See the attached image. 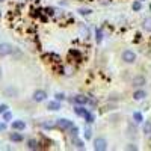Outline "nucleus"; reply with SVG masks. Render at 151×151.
<instances>
[{
  "mask_svg": "<svg viewBox=\"0 0 151 151\" xmlns=\"http://www.w3.org/2000/svg\"><path fill=\"white\" fill-rule=\"evenodd\" d=\"M122 60L125 64H133V62H136V53L132 50H125L122 53Z\"/></svg>",
  "mask_w": 151,
  "mask_h": 151,
  "instance_id": "obj_1",
  "label": "nucleus"
},
{
  "mask_svg": "<svg viewBox=\"0 0 151 151\" xmlns=\"http://www.w3.org/2000/svg\"><path fill=\"white\" fill-rule=\"evenodd\" d=\"M58 127L60 130H73L74 129V124L70 121V119H58Z\"/></svg>",
  "mask_w": 151,
  "mask_h": 151,
  "instance_id": "obj_2",
  "label": "nucleus"
},
{
  "mask_svg": "<svg viewBox=\"0 0 151 151\" xmlns=\"http://www.w3.org/2000/svg\"><path fill=\"white\" fill-rule=\"evenodd\" d=\"M106 148H107L106 139H103V137H97V139L94 141V150H97V151H104Z\"/></svg>",
  "mask_w": 151,
  "mask_h": 151,
  "instance_id": "obj_3",
  "label": "nucleus"
},
{
  "mask_svg": "<svg viewBox=\"0 0 151 151\" xmlns=\"http://www.w3.org/2000/svg\"><path fill=\"white\" fill-rule=\"evenodd\" d=\"M12 52H14V48H12L11 44H8V42H2V44H0V56H8Z\"/></svg>",
  "mask_w": 151,
  "mask_h": 151,
  "instance_id": "obj_4",
  "label": "nucleus"
},
{
  "mask_svg": "<svg viewBox=\"0 0 151 151\" xmlns=\"http://www.w3.org/2000/svg\"><path fill=\"white\" fill-rule=\"evenodd\" d=\"M45 98H47L45 91L38 89V91H35V92H33V101H36V103H41V101H44Z\"/></svg>",
  "mask_w": 151,
  "mask_h": 151,
  "instance_id": "obj_5",
  "label": "nucleus"
},
{
  "mask_svg": "<svg viewBox=\"0 0 151 151\" xmlns=\"http://www.w3.org/2000/svg\"><path fill=\"white\" fill-rule=\"evenodd\" d=\"M5 95L9 97V98H15V97L18 95V91L15 89L14 86H8L6 89H5Z\"/></svg>",
  "mask_w": 151,
  "mask_h": 151,
  "instance_id": "obj_6",
  "label": "nucleus"
},
{
  "mask_svg": "<svg viewBox=\"0 0 151 151\" xmlns=\"http://www.w3.org/2000/svg\"><path fill=\"white\" fill-rule=\"evenodd\" d=\"M144 85H145V77H144V76H136V77L133 79V86L141 88Z\"/></svg>",
  "mask_w": 151,
  "mask_h": 151,
  "instance_id": "obj_7",
  "label": "nucleus"
},
{
  "mask_svg": "<svg viewBox=\"0 0 151 151\" xmlns=\"http://www.w3.org/2000/svg\"><path fill=\"white\" fill-rule=\"evenodd\" d=\"M12 129L14 130H24L26 129V122L24 121H14L12 122Z\"/></svg>",
  "mask_w": 151,
  "mask_h": 151,
  "instance_id": "obj_8",
  "label": "nucleus"
},
{
  "mask_svg": "<svg viewBox=\"0 0 151 151\" xmlns=\"http://www.w3.org/2000/svg\"><path fill=\"white\" fill-rule=\"evenodd\" d=\"M74 103H77V104H86L88 103V97H85V95H76L74 97Z\"/></svg>",
  "mask_w": 151,
  "mask_h": 151,
  "instance_id": "obj_9",
  "label": "nucleus"
},
{
  "mask_svg": "<svg viewBox=\"0 0 151 151\" xmlns=\"http://www.w3.org/2000/svg\"><path fill=\"white\" fill-rule=\"evenodd\" d=\"M74 112H76V115H79V116H88V115H89V112H88L86 109H83V107H76L74 109Z\"/></svg>",
  "mask_w": 151,
  "mask_h": 151,
  "instance_id": "obj_10",
  "label": "nucleus"
},
{
  "mask_svg": "<svg viewBox=\"0 0 151 151\" xmlns=\"http://www.w3.org/2000/svg\"><path fill=\"white\" fill-rule=\"evenodd\" d=\"M9 139H11L12 142H21V141H23V134H20V133H11Z\"/></svg>",
  "mask_w": 151,
  "mask_h": 151,
  "instance_id": "obj_11",
  "label": "nucleus"
},
{
  "mask_svg": "<svg viewBox=\"0 0 151 151\" xmlns=\"http://www.w3.org/2000/svg\"><path fill=\"white\" fill-rule=\"evenodd\" d=\"M145 97H147V92H145V91H136V92L133 94V98L137 100V101H139V100H144Z\"/></svg>",
  "mask_w": 151,
  "mask_h": 151,
  "instance_id": "obj_12",
  "label": "nucleus"
},
{
  "mask_svg": "<svg viewBox=\"0 0 151 151\" xmlns=\"http://www.w3.org/2000/svg\"><path fill=\"white\" fill-rule=\"evenodd\" d=\"M27 148L29 150H38V148H40V144H38L35 139H29L27 141Z\"/></svg>",
  "mask_w": 151,
  "mask_h": 151,
  "instance_id": "obj_13",
  "label": "nucleus"
},
{
  "mask_svg": "<svg viewBox=\"0 0 151 151\" xmlns=\"http://www.w3.org/2000/svg\"><path fill=\"white\" fill-rule=\"evenodd\" d=\"M47 109L48 110H59L60 109V104H59V101H50L48 106H47Z\"/></svg>",
  "mask_w": 151,
  "mask_h": 151,
  "instance_id": "obj_14",
  "label": "nucleus"
},
{
  "mask_svg": "<svg viewBox=\"0 0 151 151\" xmlns=\"http://www.w3.org/2000/svg\"><path fill=\"white\" fill-rule=\"evenodd\" d=\"M142 27H144L145 30L151 32V17H148V18H145V20L142 21Z\"/></svg>",
  "mask_w": 151,
  "mask_h": 151,
  "instance_id": "obj_15",
  "label": "nucleus"
},
{
  "mask_svg": "<svg viewBox=\"0 0 151 151\" xmlns=\"http://www.w3.org/2000/svg\"><path fill=\"white\" fill-rule=\"evenodd\" d=\"M144 133H145L147 136L151 134V121H147V122L144 124Z\"/></svg>",
  "mask_w": 151,
  "mask_h": 151,
  "instance_id": "obj_16",
  "label": "nucleus"
},
{
  "mask_svg": "<svg viewBox=\"0 0 151 151\" xmlns=\"http://www.w3.org/2000/svg\"><path fill=\"white\" fill-rule=\"evenodd\" d=\"M133 116H134L136 122H141V121H142V115H141L139 112H134V115H133Z\"/></svg>",
  "mask_w": 151,
  "mask_h": 151,
  "instance_id": "obj_17",
  "label": "nucleus"
},
{
  "mask_svg": "<svg viewBox=\"0 0 151 151\" xmlns=\"http://www.w3.org/2000/svg\"><path fill=\"white\" fill-rule=\"evenodd\" d=\"M11 118H12V113H11V112H8V110H6V112H5V113H3V119H5V121H9V119H11Z\"/></svg>",
  "mask_w": 151,
  "mask_h": 151,
  "instance_id": "obj_18",
  "label": "nucleus"
},
{
  "mask_svg": "<svg viewBox=\"0 0 151 151\" xmlns=\"http://www.w3.org/2000/svg\"><path fill=\"white\" fill-rule=\"evenodd\" d=\"M6 110H8V106L6 104H0V115H3Z\"/></svg>",
  "mask_w": 151,
  "mask_h": 151,
  "instance_id": "obj_19",
  "label": "nucleus"
},
{
  "mask_svg": "<svg viewBox=\"0 0 151 151\" xmlns=\"http://www.w3.org/2000/svg\"><path fill=\"white\" fill-rule=\"evenodd\" d=\"M91 136H92L91 130H89V129H86V130H85V137H86V139H91Z\"/></svg>",
  "mask_w": 151,
  "mask_h": 151,
  "instance_id": "obj_20",
  "label": "nucleus"
},
{
  "mask_svg": "<svg viewBox=\"0 0 151 151\" xmlns=\"http://www.w3.org/2000/svg\"><path fill=\"white\" fill-rule=\"evenodd\" d=\"M56 100L58 101H62V100H65V95L64 94H56Z\"/></svg>",
  "mask_w": 151,
  "mask_h": 151,
  "instance_id": "obj_21",
  "label": "nucleus"
},
{
  "mask_svg": "<svg viewBox=\"0 0 151 151\" xmlns=\"http://www.w3.org/2000/svg\"><path fill=\"white\" fill-rule=\"evenodd\" d=\"M133 9H134V11H139V9H141V3H139V2H134V3H133Z\"/></svg>",
  "mask_w": 151,
  "mask_h": 151,
  "instance_id": "obj_22",
  "label": "nucleus"
},
{
  "mask_svg": "<svg viewBox=\"0 0 151 151\" xmlns=\"http://www.w3.org/2000/svg\"><path fill=\"white\" fill-rule=\"evenodd\" d=\"M101 40H103V36H101V32H100V30H97V42H100Z\"/></svg>",
  "mask_w": 151,
  "mask_h": 151,
  "instance_id": "obj_23",
  "label": "nucleus"
},
{
  "mask_svg": "<svg viewBox=\"0 0 151 151\" xmlns=\"http://www.w3.org/2000/svg\"><path fill=\"white\" fill-rule=\"evenodd\" d=\"M74 145H76V147H79V148H83V144H82L80 141H74Z\"/></svg>",
  "mask_w": 151,
  "mask_h": 151,
  "instance_id": "obj_24",
  "label": "nucleus"
},
{
  "mask_svg": "<svg viewBox=\"0 0 151 151\" xmlns=\"http://www.w3.org/2000/svg\"><path fill=\"white\" fill-rule=\"evenodd\" d=\"M80 14L86 15V14H91V11H89V9H88V11H86V9H82V11H80Z\"/></svg>",
  "mask_w": 151,
  "mask_h": 151,
  "instance_id": "obj_25",
  "label": "nucleus"
},
{
  "mask_svg": "<svg viewBox=\"0 0 151 151\" xmlns=\"http://www.w3.org/2000/svg\"><path fill=\"white\" fill-rule=\"evenodd\" d=\"M5 129H6V124H5V122H2V124H0V132H3Z\"/></svg>",
  "mask_w": 151,
  "mask_h": 151,
  "instance_id": "obj_26",
  "label": "nucleus"
},
{
  "mask_svg": "<svg viewBox=\"0 0 151 151\" xmlns=\"http://www.w3.org/2000/svg\"><path fill=\"white\" fill-rule=\"evenodd\" d=\"M129 148H130V150H136V148H137V147H134V145H133V144H130V145H129Z\"/></svg>",
  "mask_w": 151,
  "mask_h": 151,
  "instance_id": "obj_27",
  "label": "nucleus"
},
{
  "mask_svg": "<svg viewBox=\"0 0 151 151\" xmlns=\"http://www.w3.org/2000/svg\"><path fill=\"white\" fill-rule=\"evenodd\" d=\"M0 77H2V68H0Z\"/></svg>",
  "mask_w": 151,
  "mask_h": 151,
  "instance_id": "obj_28",
  "label": "nucleus"
},
{
  "mask_svg": "<svg viewBox=\"0 0 151 151\" xmlns=\"http://www.w3.org/2000/svg\"><path fill=\"white\" fill-rule=\"evenodd\" d=\"M2 2H5V0H0V3H2Z\"/></svg>",
  "mask_w": 151,
  "mask_h": 151,
  "instance_id": "obj_29",
  "label": "nucleus"
},
{
  "mask_svg": "<svg viewBox=\"0 0 151 151\" xmlns=\"http://www.w3.org/2000/svg\"><path fill=\"white\" fill-rule=\"evenodd\" d=\"M0 15H2V14H0Z\"/></svg>",
  "mask_w": 151,
  "mask_h": 151,
  "instance_id": "obj_30",
  "label": "nucleus"
}]
</instances>
